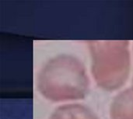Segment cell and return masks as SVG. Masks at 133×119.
Returning a JSON list of instances; mask_svg holds the SVG:
<instances>
[{
    "mask_svg": "<svg viewBox=\"0 0 133 119\" xmlns=\"http://www.w3.org/2000/svg\"><path fill=\"white\" fill-rule=\"evenodd\" d=\"M49 119H98L88 107L80 104L62 105L56 108Z\"/></svg>",
    "mask_w": 133,
    "mask_h": 119,
    "instance_id": "cell-4",
    "label": "cell"
},
{
    "mask_svg": "<svg viewBox=\"0 0 133 119\" xmlns=\"http://www.w3.org/2000/svg\"><path fill=\"white\" fill-rule=\"evenodd\" d=\"M132 89H133V85H132Z\"/></svg>",
    "mask_w": 133,
    "mask_h": 119,
    "instance_id": "cell-5",
    "label": "cell"
},
{
    "mask_svg": "<svg viewBox=\"0 0 133 119\" xmlns=\"http://www.w3.org/2000/svg\"><path fill=\"white\" fill-rule=\"evenodd\" d=\"M92 73L97 85L108 91L125 83L130 71L128 41H89Z\"/></svg>",
    "mask_w": 133,
    "mask_h": 119,
    "instance_id": "cell-2",
    "label": "cell"
},
{
    "mask_svg": "<svg viewBox=\"0 0 133 119\" xmlns=\"http://www.w3.org/2000/svg\"><path fill=\"white\" fill-rule=\"evenodd\" d=\"M110 115L111 119H133V89L121 92L113 100Z\"/></svg>",
    "mask_w": 133,
    "mask_h": 119,
    "instance_id": "cell-3",
    "label": "cell"
},
{
    "mask_svg": "<svg viewBox=\"0 0 133 119\" xmlns=\"http://www.w3.org/2000/svg\"><path fill=\"white\" fill-rule=\"evenodd\" d=\"M89 79L80 60L72 55H61L48 61L39 72L38 89L52 101L78 100L85 97Z\"/></svg>",
    "mask_w": 133,
    "mask_h": 119,
    "instance_id": "cell-1",
    "label": "cell"
}]
</instances>
